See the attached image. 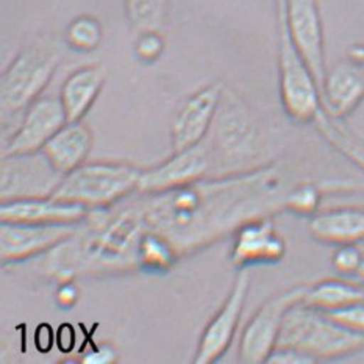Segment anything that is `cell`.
Listing matches in <instances>:
<instances>
[{"label":"cell","instance_id":"cell-14","mask_svg":"<svg viewBox=\"0 0 364 364\" xmlns=\"http://www.w3.org/2000/svg\"><path fill=\"white\" fill-rule=\"evenodd\" d=\"M68 122L60 97H39L26 112L18 129L4 147L2 156L41 152L55 133Z\"/></svg>","mask_w":364,"mask_h":364},{"label":"cell","instance_id":"cell-31","mask_svg":"<svg viewBox=\"0 0 364 364\" xmlns=\"http://www.w3.org/2000/svg\"><path fill=\"white\" fill-rule=\"evenodd\" d=\"M77 297H78V291L75 288V284L66 282L63 283L58 289L57 302L61 308H73L77 302Z\"/></svg>","mask_w":364,"mask_h":364},{"label":"cell","instance_id":"cell-20","mask_svg":"<svg viewBox=\"0 0 364 364\" xmlns=\"http://www.w3.org/2000/svg\"><path fill=\"white\" fill-rule=\"evenodd\" d=\"M361 300H364V287L358 282L327 279L308 287L302 304L322 313H331Z\"/></svg>","mask_w":364,"mask_h":364},{"label":"cell","instance_id":"cell-5","mask_svg":"<svg viewBox=\"0 0 364 364\" xmlns=\"http://www.w3.org/2000/svg\"><path fill=\"white\" fill-rule=\"evenodd\" d=\"M306 289V284H299L279 291L261 304L241 333L238 347L240 363L259 364L267 361L269 355L279 343L284 318L292 306L302 302Z\"/></svg>","mask_w":364,"mask_h":364},{"label":"cell","instance_id":"cell-17","mask_svg":"<svg viewBox=\"0 0 364 364\" xmlns=\"http://www.w3.org/2000/svg\"><path fill=\"white\" fill-rule=\"evenodd\" d=\"M92 142V130L85 121L66 122L47 141L41 152L52 168L65 177L86 163Z\"/></svg>","mask_w":364,"mask_h":364},{"label":"cell","instance_id":"cell-9","mask_svg":"<svg viewBox=\"0 0 364 364\" xmlns=\"http://www.w3.org/2000/svg\"><path fill=\"white\" fill-rule=\"evenodd\" d=\"M213 155L205 141L194 147L173 152L169 160L146 171H141L138 193L156 196L194 185L207 178Z\"/></svg>","mask_w":364,"mask_h":364},{"label":"cell","instance_id":"cell-6","mask_svg":"<svg viewBox=\"0 0 364 364\" xmlns=\"http://www.w3.org/2000/svg\"><path fill=\"white\" fill-rule=\"evenodd\" d=\"M250 282V267L240 269L225 302L203 330L196 350V364L218 363L230 349L236 330L240 326L245 302H247Z\"/></svg>","mask_w":364,"mask_h":364},{"label":"cell","instance_id":"cell-19","mask_svg":"<svg viewBox=\"0 0 364 364\" xmlns=\"http://www.w3.org/2000/svg\"><path fill=\"white\" fill-rule=\"evenodd\" d=\"M311 238L327 245L360 244L364 241V208L339 207L318 211L310 218Z\"/></svg>","mask_w":364,"mask_h":364},{"label":"cell","instance_id":"cell-7","mask_svg":"<svg viewBox=\"0 0 364 364\" xmlns=\"http://www.w3.org/2000/svg\"><path fill=\"white\" fill-rule=\"evenodd\" d=\"M82 224H33L0 220V259L21 263L75 238Z\"/></svg>","mask_w":364,"mask_h":364},{"label":"cell","instance_id":"cell-28","mask_svg":"<svg viewBox=\"0 0 364 364\" xmlns=\"http://www.w3.org/2000/svg\"><path fill=\"white\" fill-rule=\"evenodd\" d=\"M331 321H335L338 326L353 331L364 336V300L349 306H344L341 310L326 313Z\"/></svg>","mask_w":364,"mask_h":364},{"label":"cell","instance_id":"cell-1","mask_svg":"<svg viewBox=\"0 0 364 364\" xmlns=\"http://www.w3.org/2000/svg\"><path fill=\"white\" fill-rule=\"evenodd\" d=\"M277 346L292 347L314 363H321L364 350V336L338 326L326 313L299 302L284 318Z\"/></svg>","mask_w":364,"mask_h":364},{"label":"cell","instance_id":"cell-3","mask_svg":"<svg viewBox=\"0 0 364 364\" xmlns=\"http://www.w3.org/2000/svg\"><path fill=\"white\" fill-rule=\"evenodd\" d=\"M141 171L127 163H85L63 177L52 196L82 205L92 213L104 211L138 193Z\"/></svg>","mask_w":364,"mask_h":364},{"label":"cell","instance_id":"cell-27","mask_svg":"<svg viewBox=\"0 0 364 364\" xmlns=\"http://www.w3.org/2000/svg\"><path fill=\"white\" fill-rule=\"evenodd\" d=\"M363 257L364 252L360 249L358 244L338 245L333 252V257H331V264L341 277L353 279L361 264Z\"/></svg>","mask_w":364,"mask_h":364},{"label":"cell","instance_id":"cell-13","mask_svg":"<svg viewBox=\"0 0 364 364\" xmlns=\"http://www.w3.org/2000/svg\"><path fill=\"white\" fill-rule=\"evenodd\" d=\"M287 250V241L277 228L274 216H258L236 227L230 258L238 269L275 264L284 258Z\"/></svg>","mask_w":364,"mask_h":364},{"label":"cell","instance_id":"cell-25","mask_svg":"<svg viewBox=\"0 0 364 364\" xmlns=\"http://www.w3.org/2000/svg\"><path fill=\"white\" fill-rule=\"evenodd\" d=\"M322 202V189L314 183H300L284 197V210L297 216L311 218L319 211Z\"/></svg>","mask_w":364,"mask_h":364},{"label":"cell","instance_id":"cell-34","mask_svg":"<svg viewBox=\"0 0 364 364\" xmlns=\"http://www.w3.org/2000/svg\"><path fill=\"white\" fill-rule=\"evenodd\" d=\"M347 57H350L352 60L361 63V65L364 66V43L350 46L349 50H347Z\"/></svg>","mask_w":364,"mask_h":364},{"label":"cell","instance_id":"cell-8","mask_svg":"<svg viewBox=\"0 0 364 364\" xmlns=\"http://www.w3.org/2000/svg\"><path fill=\"white\" fill-rule=\"evenodd\" d=\"M215 146L230 160H253L259 150V130L249 107L233 91L224 90L215 117Z\"/></svg>","mask_w":364,"mask_h":364},{"label":"cell","instance_id":"cell-2","mask_svg":"<svg viewBox=\"0 0 364 364\" xmlns=\"http://www.w3.org/2000/svg\"><path fill=\"white\" fill-rule=\"evenodd\" d=\"M277 11V65L279 92L284 114L297 124H314L323 113L319 85L292 39L283 8L275 0Z\"/></svg>","mask_w":364,"mask_h":364},{"label":"cell","instance_id":"cell-11","mask_svg":"<svg viewBox=\"0 0 364 364\" xmlns=\"http://www.w3.org/2000/svg\"><path fill=\"white\" fill-rule=\"evenodd\" d=\"M224 90L225 86L223 83H210L183 100L171 127L173 152L200 144L208 136Z\"/></svg>","mask_w":364,"mask_h":364},{"label":"cell","instance_id":"cell-36","mask_svg":"<svg viewBox=\"0 0 364 364\" xmlns=\"http://www.w3.org/2000/svg\"><path fill=\"white\" fill-rule=\"evenodd\" d=\"M363 43H364V39H363Z\"/></svg>","mask_w":364,"mask_h":364},{"label":"cell","instance_id":"cell-21","mask_svg":"<svg viewBox=\"0 0 364 364\" xmlns=\"http://www.w3.org/2000/svg\"><path fill=\"white\" fill-rule=\"evenodd\" d=\"M178 250L163 233L144 230L138 245V266L144 271L163 272L176 263Z\"/></svg>","mask_w":364,"mask_h":364},{"label":"cell","instance_id":"cell-4","mask_svg":"<svg viewBox=\"0 0 364 364\" xmlns=\"http://www.w3.org/2000/svg\"><path fill=\"white\" fill-rule=\"evenodd\" d=\"M61 52L49 39H38L22 47L0 78L2 114L14 116L43 96L57 73Z\"/></svg>","mask_w":364,"mask_h":364},{"label":"cell","instance_id":"cell-16","mask_svg":"<svg viewBox=\"0 0 364 364\" xmlns=\"http://www.w3.org/2000/svg\"><path fill=\"white\" fill-rule=\"evenodd\" d=\"M92 211L73 202L47 197H26L0 205V220L33 224H83Z\"/></svg>","mask_w":364,"mask_h":364},{"label":"cell","instance_id":"cell-12","mask_svg":"<svg viewBox=\"0 0 364 364\" xmlns=\"http://www.w3.org/2000/svg\"><path fill=\"white\" fill-rule=\"evenodd\" d=\"M288 30L319 85L326 77V38L318 0H279Z\"/></svg>","mask_w":364,"mask_h":364},{"label":"cell","instance_id":"cell-32","mask_svg":"<svg viewBox=\"0 0 364 364\" xmlns=\"http://www.w3.org/2000/svg\"><path fill=\"white\" fill-rule=\"evenodd\" d=\"M75 341V335H74V328L70 326H63L58 331V347L61 352H70L74 347Z\"/></svg>","mask_w":364,"mask_h":364},{"label":"cell","instance_id":"cell-26","mask_svg":"<svg viewBox=\"0 0 364 364\" xmlns=\"http://www.w3.org/2000/svg\"><path fill=\"white\" fill-rule=\"evenodd\" d=\"M134 55L144 65H154L166 50V39L161 30H142L134 38Z\"/></svg>","mask_w":364,"mask_h":364},{"label":"cell","instance_id":"cell-33","mask_svg":"<svg viewBox=\"0 0 364 364\" xmlns=\"http://www.w3.org/2000/svg\"><path fill=\"white\" fill-rule=\"evenodd\" d=\"M53 343V335H52V330L49 326H41L38 328V333H36V344H38V349L41 352H49L50 347Z\"/></svg>","mask_w":364,"mask_h":364},{"label":"cell","instance_id":"cell-10","mask_svg":"<svg viewBox=\"0 0 364 364\" xmlns=\"http://www.w3.org/2000/svg\"><path fill=\"white\" fill-rule=\"evenodd\" d=\"M0 180V197L5 202L26 197L52 196L63 176L52 168L43 152H36L2 156Z\"/></svg>","mask_w":364,"mask_h":364},{"label":"cell","instance_id":"cell-24","mask_svg":"<svg viewBox=\"0 0 364 364\" xmlns=\"http://www.w3.org/2000/svg\"><path fill=\"white\" fill-rule=\"evenodd\" d=\"M104 38L100 21L92 14H80L68 23L65 39L70 49L80 53L96 50Z\"/></svg>","mask_w":364,"mask_h":364},{"label":"cell","instance_id":"cell-23","mask_svg":"<svg viewBox=\"0 0 364 364\" xmlns=\"http://www.w3.org/2000/svg\"><path fill=\"white\" fill-rule=\"evenodd\" d=\"M169 0H124V10L130 28L161 30L169 16Z\"/></svg>","mask_w":364,"mask_h":364},{"label":"cell","instance_id":"cell-22","mask_svg":"<svg viewBox=\"0 0 364 364\" xmlns=\"http://www.w3.org/2000/svg\"><path fill=\"white\" fill-rule=\"evenodd\" d=\"M314 125L322 136L328 141L331 147H335L347 160L352 161L355 166H358L364 173V146L358 141V138H355L352 133L347 132L339 124V121L331 119L330 116L326 114V112L321 114Z\"/></svg>","mask_w":364,"mask_h":364},{"label":"cell","instance_id":"cell-30","mask_svg":"<svg viewBox=\"0 0 364 364\" xmlns=\"http://www.w3.org/2000/svg\"><path fill=\"white\" fill-rule=\"evenodd\" d=\"M117 360V353L113 349V346L100 344L97 346L94 352H90L83 358V363L86 364H112Z\"/></svg>","mask_w":364,"mask_h":364},{"label":"cell","instance_id":"cell-35","mask_svg":"<svg viewBox=\"0 0 364 364\" xmlns=\"http://www.w3.org/2000/svg\"><path fill=\"white\" fill-rule=\"evenodd\" d=\"M353 279H355V282H358L360 284H363V287H364V257H363L361 264H360L358 271H357V274H355Z\"/></svg>","mask_w":364,"mask_h":364},{"label":"cell","instance_id":"cell-15","mask_svg":"<svg viewBox=\"0 0 364 364\" xmlns=\"http://www.w3.org/2000/svg\"><path fill=\"white\" fill-rule=\"evenodd\" d=\"M323 112L331 119L349 117L364 100V66L347 57L327 69L321 86Z\"/></svg>","mask_w":364,"mask_h":364},{"label":"cell","instance_id":"cell-18","mask_svg":"<svg viewBox=\"0 0 364 364\" xmlns=\"http://www.w3.org/2000/svg\"><path fill=\"white\" fill-rule=\"evenodd\" d=\"M107 83V69L102 65H86L70 73L63 82L60 102L68 122L83 121L96 104Z\"/></svg>","mask_w":364,"mask_h":364},{"label":"cell","instance_id":"cell-29","mask_svg":"<svg viewBox=\"0 0 364 364\" xmlns=\"http://www.w3.org/2000/svg\"><path fill=\"white\" fill-rule=\"evenodd\" d=\"M266 363H272V364H311L314 363L308 355L302 353L297 349H292V347H283V346H277L272 350V353L269 355V358Z\"/></svg>","mask_w":364,"mask_h":364}]
</instances>
